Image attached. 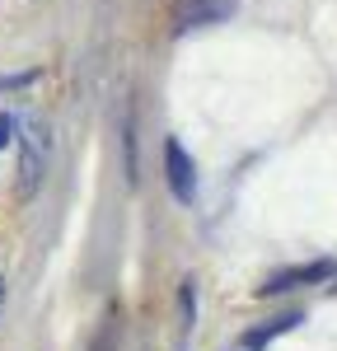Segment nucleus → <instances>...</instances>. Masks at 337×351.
<instances>
[{"label": "nucleus", "instance_id": "obj_1", "mask_svg": "<svg viewBox=\"0 0 337 351\" xmlns=\"http://www.w3.org/2000/svg\"><path fill=\"white\" fill-rule=\"evenodd\" d=\"M337 276V263L333 258H319V263H300V267H286V271H272L262 286H258V295H286V291H300V286H319V281H328Z\"/></svg>", "mask_w": 337, "mask_h": 351}, {"label": "nucleus", "instance_id": "obj_2", "mask_svg": "<svg viewBox=\"0 0 337 351\" xmlns=\"http://www.w3.org/2000/svg\"><path fill=\"white\" fill-rule=\"evenodd\" d=\"M234 5H239V0H178V5H173V33L183 38V33H192V28L221 24V19L234 14Z\"/></svg>", "mask_w": 337, "mask_h": 351}, {"label": "nucleus", "instance_id": "obj_3", "mask_svg": "<svg viewBox=\"0 0 337 351\" xmlns=\"http://www.w3.org/2000/svg\"><path fill=\"white\" fill-rule=\"evenodd\" d=\"M164 178H168V192H173V202H192L197 197V164L192 155L178 145V141H164Z\"/></svg>", "mask_w": 337, "mask_h": 351}, {"label": "nucleus", "instance_id": "obj_4", "mask_svg": "<svg viewBox=\"0 0 337 351\" xmlns=\"http://www.w3.org/2000/svg\"><path fill=\"white\" fill-rule=\"evenodd\" d=\"M295 324H305V314L300 309H290V314H277V319H267V324H258L244 332V347H267V342H277L281 332H290Z\"/></svg>", "mask_w": 337, "mask_h": 351}, {"label": "nucleus", "instance_id": "obj_5", "mask_svg": "<svg viewBox=\"0 0 337 351\" xmlns=\"http://www.w3.org/2000/svg\"><path fill=\"white\" fill-rule=\"evenodd\" d=\"M10 141H14V117H5V112H0V150H5Z\"/></svg>", "mask_w": 337, "mask_h": 351}, {"label": "nucleus", "instance_id": "obj_6", "mask_svg": "<svg viewBox=\"0 0 337 351\" xmlns=\"http://www.w3.org/2000/svg\"><path fill=\"white\" fill-rule=\"evenodd\" d=\"M19 84H33V75H10V80H0V89H19Z\"/></svg>", "mask_w": 337, "mask_h": 351}, {"label": "nucleus", "instance_id": "obj_7", "mask_svg": "<svg viewBox=\"0 0 337 351\" xmlns=\"http://www.w3.org/2000/svg\"><path fill=\"white\" fill-rule=\"evenodd\" d=\"M0 295H5V281H0Z\"/></svg>", "mask_w": 337, "mask_h": 351}]
</instances>
